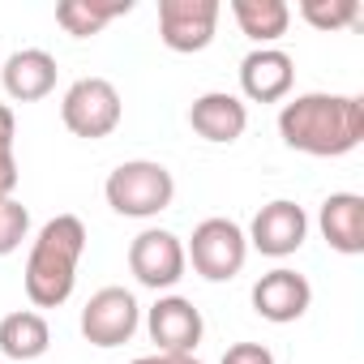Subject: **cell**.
I'll return each mask as SVG.
<instances>
[{"label":"cell","mask_w":364,"mask_h":364,"mask_svg":"<svg viewBox=\"0 0 364 364\" xmlns=\"http://www.w3.org/2000/svg\"><path fill=\"white\" fill-rule=\"evenodd\" d=\"M279 137L313 159H343L364 141V99L360 95H330L309 90L283 103Z\"/></svg>","instance_id":"6da1fadb"},{"label":"cell","mask_w":364,"mask_h":364,"mask_svg":"<svg viewBox=\"0 0 364 364\" xmlns=\"http://www.w3.org/2000/svg\"><path fill=\"white\" fill-rule=\"evenodd\" d=\"M82 253H86V223L77 215H56L39 228L26 257V296L35 309H60L73 296Z\"/></svg>","instance_id":"7a4b0ae2"},{"label":"cell","mask_w":364,"mask_h":364,"mask_svg":"<svg viewBox=\"0 0 364 364\" xmlns=\"http://www.w3.org/2000/svg\"><path fill=\"white\" fill-rule=\"evenodd\" d=\"M103 198L116 215L124 219H154L171 206L176 198V180L163 163L154 159H129L120 163L112 176H107V185H103Z\"/></svg>","instance_id":"3957f363"},{"label":"cell","mask_w":364,"mask_h":364,"mask_svg":"<svg viewBox=\"0 0 364 364\" xmlns=\"http://www.w3.org/2000/svg\"><path fill=\"white\" fill-rule=\"evenodd\" d=\"M185 262H193L206 283H228L249 262V236L232 219H202L185 245Z\"/></svg>","instance_id":"277c9868"},{"label":"cell","mask_w":364,"mask_h":364,"mask_svg":"<svg viewBox=\"0 0 364 364\" xmlns=\"http://www.w3.org/2000/svg\"><path fill=\"white\" fill-rule=\"evenodd\" d=\"M120 116H124V103H120V90L107 77H77L60 99L65 129L73 137H86V141H99V137L116 133Z\"/></svg>","instance_id":"5b68a950"},{"label":"cell","mask_w":364,"mask_h":364,"mask_svg":"<svg viewBox=\"0 0 364 364\" xmlns=\"http://www.w3.org/2000/svg\"><path fill=\"white\" fill-rule=\"evenodd\" d=\"M219 0H159V39L163 48L193 56L215 43L219 31Z\"/></svg>","instance_id":"8992f818"},{"label":"cell","mask_w":364,"mask_h":364,"mask_svg":"<svg viewBox=\"0 0 364 364\" xmlns=\"http://www.w3.org/2000/svg\"><path fill=\"white\" fill-rule=\"evenodd\" d=\"M185 266H189L185 262V240H180L176 232H167V228H146L129 245V270L150 291L176 287L180 279H185Z\"/></svg>","instance_id":"52a82bcc"},{"label":"cell","mask_w":364,"mask_h":364,"mask_svg":"<svg viewBox=\"0 0 364 364\" xmlns=\"http://www.w3.org/2000/svg\"><path fill=\"white\" fill-rule=\"evenodd\" d=\"M137 326H141V309L124 287H99L77 317V330L90 347H120L137 334Z\"/></svg>","instance_id":"ba28073f"},{"label":"cell","mask_w":364,"mask_h":364,"mask_svg":"<svg viewBox=\"0 0 364 364\" xmlns=\"http://www.w3.org/2000/svg\"><path fill=\"white\" fill-rule=\"evenodd\" d=\"M146 330H150V343L159 351H171V355H193L202 334H206V321H202V309L185 296H159L146 313Z\"/></svg>","instance_id":"9c48e42d"},{"label":"cell","mask_w":364,"mask_h":364,"mask_svg":"<svg viewBox=\"0 0 364 364\" xmlns=\"http://www.w3.org/2000/svg\"><path fill=\"white\" fill-rule=\"evenodd\" d=\"M245 236H249V249H257L262 257H291V253H300V245L309 236V215H304V206L274 198L253 215Z\"/></svg>","instance_id":"30bf717a"},{"label":"cell","mask_w":364,"mask_h":364,"mask_svg":"<svg viewBox=\"0 0 364 364\" xmlns=\"http://www.w3.org/2000/svg\"><path fill=\"white\" fill-rule=\"evenodd\" d=\"M249 300H253V313H257V317H266V321H274V326H287V321H300V317L309 313V304H313V283H309L300 270L279 266V270H270V274H262V279L253 283Z\"/></svg>","instance_id":"8fae6325"},{"label":"cell","mask_w":364,"mask_h":364,"mask_svg":"<svg viewBox=\"0 0 364 364\" xmlns=\"http://www.w3.org/2000/svg\"><path fill=\"white\" fill-rule=\"evenodd\" d=\"M189 124H193V133H198L202 141H210V146H232V141H240L245 129H249V107H245V99H236V95H228V90H206V95L193 99Z\"/></svg>","instance_id":"7c38bea8"},{"label":"cell","mask_w":364,"mask_h":364,"mask_svg":"<svg viewBox=\"0 0 364 364\" xmlns=\"http://www.w3.org/2000/svg\"><path fill=\"white\" fill-rule=\"evenodd\" d=\"M296 82V60L283 48H253L240 60V90L253 103H279L291 95Z\"/></svg>","instance_id":"4fadbf2b"},{"label":"cell","mask_w":364,"mask_h":364,"mask_svg":"<svg viewBox=\"0 0 364 364\" xmlns=\"http://www.w3.org/2000/svg\"><path fill=\"white\" fill-rule=\"evenodd\" d=\"M56 56L43 52V48H22L5 60L0 69V82H5V95L18 99V103H35V99H48L56 90Z\"/></svg>","instance_id":"5bb4252c"},{"label":"cell","mask_w":364,"mask_h":364,"mask_svg":"<svg viewBox=\"0 0 364 364\" xmlns=\"http://www.w3.org/2000/svg\"><path fill=\"white\" fill-rule=\"evenodd\" d=\"M317 228L334 253L360 257L364 253V198L360 193H330L317 210Z\"/></svg>","instance_id":"9a60e30c"},{"label":"cell","mask_w":364,"mask_h":364,"mask_svg":"<svg viewBox=\"0 0 364 364\" xmlns=\"http://www.w3.org/2000/svg\"><path fill=\"white\" fill-rule=\"evenodd\" d=\"M52 347V326L35 309H18L0 317V355L5 360H39Z\"/></svg>","instance_id":"2e32d148"},{"label":"cell","mask_w":364,"mask_h":364,"mask_svg":"<svg viewBox=\"0 0 364 364\" xmlns=\"http://www.w3.org/2000/svg\"><path fill=\"white\" fill-rule=\"evenodd\" d=\"M228 9H232L240 35L253 39L257 48H270V43L283 39L287 26H291V9L283 5V0H232Z\"/></svg>","instance_id":"e0dca14e"},{"label":"cell","mask_w":364,"mask_h":364,"mask_svg":"<svg viewBox=\"0 0 364 364\" xmlns=\"http://www.w3.org/2000/svg\"><path fill=\"white\" fill-rule=\"evenodd\" d=\"M124 14H133V0H65V5H56V22L73 39L99 35L107 22H116Z\"/></svg>","instance_id":"ac0fdd59"},{"label":"cell","mask_w":364,"mask_h":364,"mask_svg":"<svg viewBox=\"0 0 364 364\" xmlns=\"http://www.w3.org/2000/svg\"><path fill=\"white\" fill-rule=\"evenodd\" d=\"M300 18L317 31H343L360 22V0H300Z\"/></svg>","instance_id":"d6986e66"},{"label":"cell","mask_w":364,"mask_h":364,"mask_svg":"<svg viewBox=\"0 0 364 364\" xmlns=\"http://www.w3.org/2000/svg\"><path fill=\"white\" fill-rule=\"evenodd\" d=\"M14 137H18V120H14L9 103H0V198H14V189H18V154H14Z\"/></svg>","instance_id":"ffe728a7"},{"label":"cell","mask_w":364,"mask_h":364,"mask_svg":"<svg viewBox=\"0 0 364 364\" xmlns=\"http://www.w3.org/2000/svg\"><path fill=\"white\" fill-rule=\"evenodd\" d=\"M31 232V210L18 198H0V257L14 253Z\"/></svg>","instance_id":"44dd1931"},{"label":"cell","mask_w":364,"mask_h":364,"mask_svg":"<svg viewBox=\"0 0 364 364\" xmlns=\"http://www.w3.org/2000/svg\"><path fill=\"white\" fill-rule=\"evenodd\" d=\"M219 364H274V351L266 343H232Z\"/></svg>","instance_id":"7402d4cb"},{"label":"cell","mask_w":364,"mask_h":364,"mask_svg":"<svg viewBox=\"0 0 364 364\" xmlns=\"http://www.w3.org/2000/svg\"><path fill=\"white\" fill-rule=\"evenodd\" d=\"M129 364H202L198 355H171V351H150V355H137Z\"/></svg>","instance_id":"603a6c76"},{"label":"cell","mask_w":364,"mask_h":364,"mask_svg":"<svg viewBox=\"0 0 364 364\" xmlns=\"http://www.w3.org/2000/svg\"><path fill=\"white\" fill-rule=\"evenodd\" d=\"M0 364H5V360H0Z\"/></svg>","instance_id":"cb8c5ba5"}]
</instances>
